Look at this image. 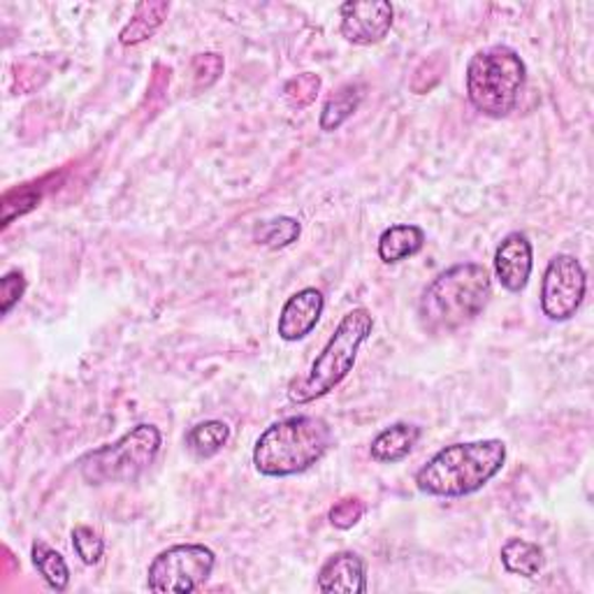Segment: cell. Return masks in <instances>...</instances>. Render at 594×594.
<instances>
[{"label": "cell", "instance_id": "9c48e42d", "mask_svg": "<svg viewBox=\"0 0 594 594\" xmlns=\"http://www.w3.org/2000/svg\"><path fill=\"white\" fill-rule=\"evenodd\" d=\"M339 14L344 40L358 47L379 44L390 33L395 19L388 0H354V3H344Z\"/></svg>", "mask_w": 594, "mask_h": 594}, {"label": "cell", "instance_id": "e0dca14e", "mask_svg": "<svg viewBox=\"0 0 594 594\" xmlns=\"http://www.w3.org/2000/svg\"><path fill=\"white\" fill-rule=\"evenodd\" d=\"M170 12V3H142L137 6L133 19L123 27L119 33V42L133 47L152 38L161 27Z\"/></svg>", "mask_w": 594, "mask_h": 594}, {"label": "cell", "instance_id": "ffe728a7", "mask_svg": "<svg viewBox=\"0 0 594 594\" xmlns=\"http://www.w3.org/2000/svg\"><path fill=\"white\" fill-rule=\"evenodd\" d=\"M303 226L297 218L290 216H279L260 223L256 228V242L267 246V249H284V246H290L297 237H300Z\"/></svg>", "mask_w": 594, "mask_h": 594}, {"label": "cell", "instance_id": "9a60e30c", "mask_svg": "<svg viewBox=\"0 0 594 594\" xmlns=\"http://www.w3.org/2000/svg\"><path fill=\"white\" fill-rule=\"evenodd\" d=\"M543 551L532 541L525 539H509L502 546V564L509 574L536 578L543 569Z\"/></svg>", "mask_w": 594, "mask_h": 594}, {"label": "cell", "instance_id": "8992f818", "mask_svg": "<svg viewBox=\"0 0 594 594\" xmlns=\"http://www.w3.org/2000/svg\"><path fill=\"white\" fill-rule=\"evenodd\" d=\"M161 445V430L156 426L140 423L114 443L89 451L80 460V474L89 485L133 483L154 464Z\"/></svg>", "mask_w": 594, "mask_h": 594}, {"label": "cell", "instance_id": "4fadbf2b", "mask_svg": "<svg viewBox=\"0 0 594 594\" xmlns=\"http://www.w3.org/2000/svg\"><path fill=\"white\" fill-rule=\"evenodd\" d=\"M420 439V428L413 423H395L371 439L369 453L377 462L395 464L411 455Z\"/></svg>", "mask_w": 594, "mask_h": 594}, {"label": "cell", "instance_id": "30bf717a", "mask_svg": "<svg viewBox=\"0 0 594 594\" xmlns=\"http://www.w3.org/2000/svg\"><path fill=\"white\" fill-rule=\"evenodd\" d=\"M534 267V249L525 233H511L494 252V272L509 293L525 290Z\"/></svg>", "mask_w": 594, "mask_h": 594}, {"label": "cell", "instance_id": "7c38bea8", "mask_svg": "<svg viewBox=\"0 0 594 594\" xmlns=\"http://www.w3.org/2000/svg\"><path fill=\"white\" fill-rule=\"evenodd\" d=\"M318 592L326 594H365L367 592V572L365 562L358 553L341 551L328 557V562L320 566Z\"/></svg>", "mask_w": 594, "mask_h": 594}, {"label": "cell", "instance_id": "ac0fdd59", "mask_svg": "<svg viewBox=\"0 0 594 594\" xmlns=\"http://www.w3.org/2000/svg\"><path fill=\"white\" fill-rule=\"evenodd\" d=\"M231 439V428L223 420H205L186 434V445L197 458H214Z\"/></svg>", "mask_w": 594, "mask_h": 594}, {"label": "cell", "instance_id": "603a6c76", "mask_svg": "<svg viewBox=\"0 0 594 594\" xmlns=\"http://www.w3.org/2000/svg\"><path fill=\"white\" fill-rule=\"evenodd\" d=\"M365 515V504L358 498H346L330 509V523L337 530L356 528Z\"/></svg>", "mask_w": 594, "mask_h": 594}, {"label": "cell", "instance_id": "5bb4252c", "mask_svg": "<svg viewBox=\"0 0 594 594\" xmlns=\"http://www.w3.org/2000/svg\"><path fill=\"white\" fill-rule=\"evenodd\" d=\"M423 246H426L423 228L411 226V223H398V226H390L379 237V258L386 265H395L407 258H413Z\"/></svg>", "mask_w": 594, "mask_h": 594}, {"label": "cell", "instance_id": "8fae6325", "mask_svg": "<svg viewBox=\"0 0 594 594\" xmlns=\"http://www.w3.org/2000/svg\"><path fill=\"white\" fill-rule=\"evenodd\" d=\"M326 309V297L318 288H303L281 307L277 332L284 341H300L314 332Z\"/></svg>", "mask_w": 594, "mask_h": 594}, {"label": "cell", "instance_id": "7402d4cb", "mask_svg": "<svg viewBox=\"0 0 594 594\" xmlns=\"http://www.w3.org/2000/svg\"><path fill=\"white\" fill-rule=\"evenodd\" d=\"M72 549L80 555V560L89 566L98 564L105 553V541L101 539L93 528L89 525H78L72 530Z\"/></svg>", "mask_w": 594, "mask_h": 594}, {"label": "cell", "instance_id": "44dd1931", "mask_svg": "<svg viewBox=\"0 0 594 594\" xmlns=\"http://www.w3.org/2000/svg\"><path fill=\"white\" fill-rule=\"evenodd\" d=\"M320 84L324 82H320V78L314 72H303V74H297V78L288 80L284 86V95H286L288 105L297 107V110L309 107L316 101Z\"/></svg>", "mask_w": 594, "mask_h": 594}, {"label": "cell", "instance_id": "d4e9b609", "mask_svg": "<svg viewBox=\"0 0 594 594\" xmlns=\"http://www.w3.org/2000/svg\"><path fill=\"white\" fill-rule=\"evenodd\" d=\"M193 72H195V80L201 82L203 74L209 72L212 82L218 80V74L223 72V61L218 54H197L195 61H193Z\"/></svg>", "mask_w": 594, "mask_h": 594}, {"label": "cell", "instance_id": "6da1fadb", "mask_svg": "<svg viewBox=\"0 0 594 594\" xmlns=\"http://www.w3.org/2000/svg\"><path fill=\"white\" fill-rule=\"evenodd\" d=\"M504 462L506 443L500 439L451 443L418 469L416 488L432 498H467L498 477Z\"/></svg>", "mask_w": 594, "mask_h": 594}, {"label": "cell", "instance_id": "2e32d148", "mask_svg": "<svg viewBox=\"0 0 594 594\" xmlns=\"http://www.w3.org/2000/svg\"><path fill=\"white\" fill-rule=\"evenodd\" d=\"M362 103V86L360 84H344L339 86L324 105V112H320V131L332 133L341 129L344 121H349L356 110Z\"/></svg>", "mask_w": 594, "mask_h": 594}, {"label": "cell", "instance_id": "cb8c5ba5", "mask_svg": "<svg viewBox=\"0 0 594 594\" xmlns=\"http://www.w3.org/2000/svg\"><path fill=\"white\" fill-rule=\"evenodd\" d=\"M23 293H27V279H23V272L12 269L3 279H0V300H3L6 316L14 309V305L21 303Z\"/></svg>", "mask_w": 594, "mask_h": 594}, {"label": "cell", "instance_id": "3957f363", "mask_svg": "<svg viewBox=\"0 0 594 594\" xmlns=\"http://www.w3.org/2000/svg\"><path fill=\"white\" fill-rule=\"evenodd\" d=\"M335 441L324 418L290 416L272 423L254 445V464L263 477L286 479L303 474L324 460Z\"/></svg>", "mask_w": 594, "mask_h": 594}, {"label": "cell", "instance_id": "7a4b0ae2", "mask_svg": "<svg viewBox=\"0 0 594 594\" xmlns=\"http://www.w3.org/2000/svg\"><path fill=\"white\" fill-rule=\"evenodd\" d=\"M492 297V277L479 263L453 265L420 295V324L432 335H449L472 324Z\"/></svg>", "mask_w": 594, "mask_h": 594}, {"label": "cell", "instance_id": "5b68a950", "mask_svg": "<svg viewBox=\"0 0 594 594\" xmlns=\"http://www.w3.org/2000/svg\"><path fill=\"white\" fill-rule=\"evenodd\" d=\"M528 80L525 61L509 47L477 52L467 65V98L472 107L490 119L509 116Z\"/></svg>", "mask_w": 594, "mask_h": 594}, {"label": "cell", "instance_id": "52a82bcc", "mask_svg": "<svg viewBox=\"0 0 594 594\" xmlns=\"http://www.w3.org/2000/svg\"><path fill=\"white\" fill-rule=\"evenodd\" d=\"M216 566V555L203 543H177L148 564L146 587L161 594H188L203 587Z\"/></svg>", "mask_w": 594, "mask_h": 594}, {"label": "cell", "instance_id": "ba28073f", "mask_svg": "<svg viewBox=\"0 0 594 594\" xmlns=\"http://www.w3.org/2000/svg\"><path fill=\"white\" fill-rule=\"evenodd\" d=\"M587 290L583 265L569 254H557L543 275L541 309L551 320H569L576 316Z\"/></svg>", "mask_w": 594, "mask_h": 594}, {"label": "cell", "instance_id": "d6986e66", "mask_svg": "<svg viewBox=\"0 0 594 594\" xmlns=\"http://www.w3.org/2000/svg\"><path fill=\"white\" fill-rule=\"evenodd\" d=\"M31 557H33V564L40 572V576L44 578V583L49 587L57 590V592L68 590L70 569L59 551H54L52 546H47L44 541H35L33 549H31Z\"/></svg>", "mask_w": 594, "mask_h": 594}, {"label": "cell", "instance_id": "277c9868", "mask_svg": "<svg viewBox=\"0 0 594 594\" xmlns=\"http://www.w3.org/2000/svg\"><path fill=\"white\" fill-rule=\"evenodd\" d=\"M371 330H375V318H371L365 307L346 314L326 344V349L311 362L307 377L295 379L290 383V402L309 404L332 392L354 371L360 346L367 341Z\"/></svg>", "mask_w": 594, "mask_h": 594}]
</instances>
